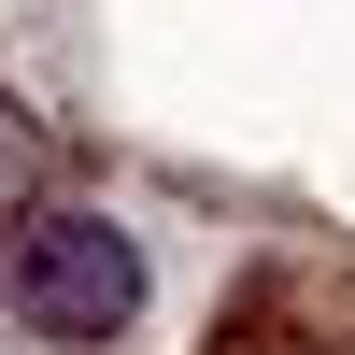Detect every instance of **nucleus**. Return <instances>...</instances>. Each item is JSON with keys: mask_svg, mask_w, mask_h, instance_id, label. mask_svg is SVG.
I'll list each match as a JSON object with an SVG mask.
<instances>
[{"mask_svg": "<svg viewBox=\"0 0 355 355\" xmlns=\"http://www.w3.org/2000/svg\"><path fill=\"white\" fill-rule=\"evenodd\" d=\"M128 299H142V256H128V227L114 214H28L15 242H0V313H15L28 341H114L128 327Z\"/></svg>", "mask_w": 355, "mask_h": 355, "instance_id": "nucleus-1", "label": "nucleus"}]
</instances>
